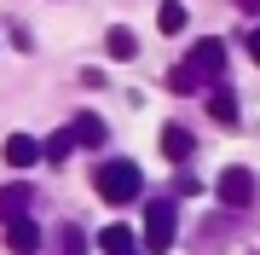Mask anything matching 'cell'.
Returning a JSON list of instances; mask_svg holds the SVG:
<instances>
[{
    "label": "cell",
    "instance_id": "cell-1",
    "mask_svg": "<svg viewBox=\"0 0 260 255\" xmlns=\"http://www.w3.org/2000/svg\"><path fill=\"white\" fill-rule=\"evenodd\" d=\"M93 186H99V197L104 203H133L145 191V174H139V162H99V174H93Z\"/></svg>",
    "mask_w": 260,
    "mask_h": 255
},
{
    "label": "cell",
    "instance_id": "cell-2",
    "mask_svg": "<svg viewBox=\"0 0 260 255\" xmlns=\"http://www.w3.org/2000/svg\"><path fill=\"white\" fill-rule=\"evenodd\" d=\"M174 238H179V209L168 203V197H156V203L145 209V255H168Z\"/></svg>",
    "mask_w": 260,
    "mask_h": 255
},
{
    "label": "cell",
    "instance_id": "cell-3",
    "mask_svg": "<svg viewBox=\"0 0 260 255\" xmlns=\"http://www.w3.org/2000/svg\"><path fill=\"white\" fill-rule=\"evenodd\" d=\"M214 197H220L225 209H249V203H254V174L243 168V162L220 168V180H214Z\"/></svg>",
    "mask_w": 260,
    "mask_h": 255
},
{
    "label": "cell",
    "instance_id": "cell-4",
    "mask_svg": "<svg viewBox=\"0 0 260 255\" xmlns=\"http://www.w3.org/2000/svg\"><path fill=\"white\" fill-rule=\"evenodd\" d=\"M185 64H191V70H197V76H203V81H220V76H225V41H220V35L197 41Z\"/></svg>",
    "mask_w": 260,
    "mask_h": 255
},
{
    "label": "cell",
    "instance_id": "cell-5",
    "mask_svg": "<svg viewBox=\"0 0 260 255\" xmlns=\"http://www.w3.org/2000/svg\"><path fill=\"white\" fill-rule=\"evenodd\" d=\"M0 157H6L12 162V168H35V162H41V139H29V133H6V145H0Z\"/></svg>",
    "mask_w": 260,
    "mask_h": 255
},
{
    "label": "cell",
    "instance_id": "cell-6",
    "mask_svg": "<svg viewBox=\"0 0 260 255\" xmlns=\"http://www.w3.org/2000/svg\"><path fill=\"white\" fill-rule=\"evenodd\" d=\"M208 116H214L220 128H237V93H232L225 81H214V87H208Z\"/></svg>",
    "mask_w": 260,
    "mask_h": 255
},
{
    "label": "cell",
    "instance_id": "cell-7",
    "mask_svg": "<svg viewBox=\"0 0 260 255\" xmlns=\"http://www.w3.org/2000/svg\"><path fill=\"white\" fill-rule=\"evenodd\" d=\"M70 133H75V145H87V151H99L104 139H110V128H104V116H93V110H81L70 122Z\"/></svg>",
    "mask_w": 260,
    "mask_h": 255
},
{
    "label": "cell",
    "instance_id": "cell-8",
    "mask_svg": "<svg viewBox=\"0 0 260 255\" xmlns=\"http://www.w3.org/2000/svg\"><path fill=\"white\" fill-rule=\"evenodd\" d=\"M6 244H12V255H35V249H41V232H35V220H29V215L6 220Z\"/></svg>",
    "mask_w": 260,
    "mask_h": 255
},
{
    "label": "cell",
    "instance_id": "cell-9",
    "mask_svg": "<svg viewBox=\"0 0 260 255\" xmlns=\"http://www.w3.org/2000/svg\"><path fill=\"white\" fill-rule=\"evenodd\" d=\"M29 203H35V191H29L23 180L0 186V220H18V215H29Z\"/></svg>",
    "mask_w": 260,
    "mask_h": 255
},
{
    "label": "cell",
    "instance_id": "cell-10",
    "mask_svg": "<svg viewBox=\"0 0 260 255\" xmlns=\"http://www.w3.org/2000/svg\"><path fill=\"white\" fill-rule=\"evenodd\" d=\"M99 249H104V255H139V238H133V232L116 220V226H104V232H99Z\"/></svg>",
    "mask_w": 260,
    "mask_h": 255
},
{
    "label": "cell",
    "instance_id": "cell-11",
    "mask_svg": "<svg viewBox=\"0 0 260 255\" xmlns=\"http://www.w3.org/2000/svg\"><path fill=\"white\" fill-rule=\"evenodd\" d=\"M162 151L174 157V162H191V151H197V139H191V133L179 128V122H168V128H162Z\"/></svg>",
    "mask_w": 260,
    "mask_h": 255
},
{
    "label": "cell",
    "instance_id": "cell-12",
    "mask_svg": "<svg viewBox=\"0 0 260 255\" xmlns=\"http://www.w3.org/2000/svg\"><path fill=\"white\" fill-rule=\"evenodd\" d=\"M70 151H75V133L70 128H58L52 139H41V162H70Z\"/></svg>",
    "mask_w": 260,
    "mask_h": 255
},
{
    "label": "cell",
    "instance_id": "cell-13",
    "mask_svg": "<svg viewBox=\"0 0 260 255\" xmlns=\"http://www.w3.org/2000/svg\"><path fill=\"white\" fill-rule=\"evenodd\" d=\"M156 23H162V35H179V29H185V6H179V0H162Z\"/></svg>",
    "mask_w": 260,
    "mask_h": 255
},
{
    "label": "cell",
    "instance_id": "cell-14",
    "mask_svg": "<svg viewBox=\"0 0 260 255\" xmlns=\"http://www.w3.org/2000/svg\"><path fill=\"white\" fill-rule=\"evenodd\" d=\"M104 47H110V58H133V52H139V41H133V29H110V35H104Z\"/></svg>",
    "mask_w": 260,
    "mask_h": 255
},
{
    "label": "cell",
    "instance_id": "cell-15",
    "mask_svg": "<svg viewBox=\"0 0 260 255\" xmlns=\"http://www.w3.org/2000/svg\"><path fill=\"white\" fill-rule=\"evenodd\" d=\"M168 87H174V93H197V87H203V76H197L191 64H174V76H168Z\"/></svg>",
    "mask_w": 260,
    "mask_h": 255
},
{
    "label": "cell",
    "instance_id": "cell-16",
    "mask_svg": "<svg viewBox=\"0 0 260 255\" xmlns=\"http://www.w3.org/2000/svg\"><path fill=\"white\" fill-rule=\"evenodd\" d=\"M58 249H64V255H87V238L75 226H64V232H58Z\"/></svg>",
    "mask_w": 260,
    "mask_h": 255
},
{
    "label": "cell",
    "instance_id": "cell-17",
    "mask_svg": "<svg viewBox=\"0 0 260 255\" xmlns=\"http://www.w3.org/2000/svg\"><path fill=\"white\" fill-rule=\"evenodd\" d=\"M249 58L260 64V23H249Z\"/></svg>",
    "mask_w": 260,
    "mask_h": 255
}]
</instances>
